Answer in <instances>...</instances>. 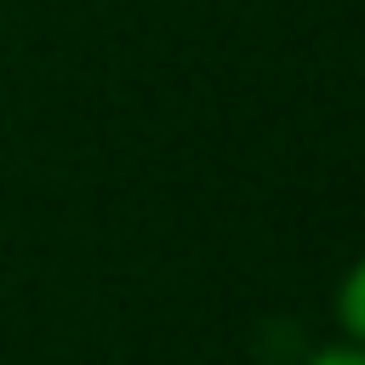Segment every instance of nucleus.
<instances>
[{
	"label": "nucleus",
	"mask_w": 365,
	"mask_h": 365,
	"mask_svg": "<svg viewBox=\"0 0 365 365\" xmlns=\"http://www.w3.org/2000/svg\"><path fill=\"white\" fill-rule=\"evenodd\" d=\"M331 314H336V331H342V342H354V348H365V251L342 268V279H336V297H331Z\"/></svg>",
	"instance_id": "obj_1"
},
{
	"label": "nucleus",
	"mask_w": 365,
	"mask_h": 365,
	"mask_svg": "<svg viewBox=\"0 0 365 365\" xmlns=\"http://www.w3.org/2000/svg\"><path fill=\"white\" fill-rule=\"evenodd\" d=\"M302 365H365V348H354V342H331V348H314Z\"/></svg>",
	"instance_id": "obj_2"
}]
</instances>
